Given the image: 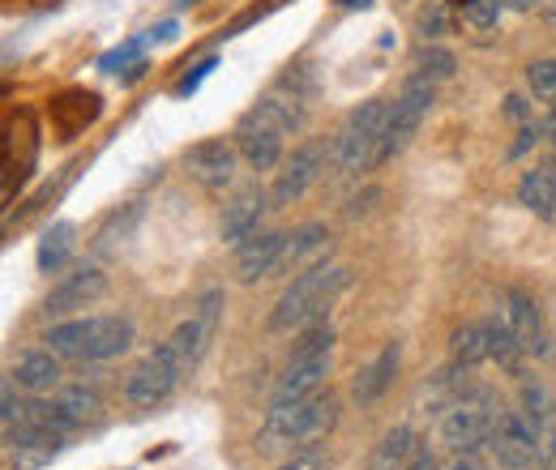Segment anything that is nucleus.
I'll return each instance as SVG.
<instances>
[{
    "label": "nucleus",
    "instance_id": "obj_1",
    "mask_svg": "<svg viewBox=\"0 0 556 470\" xmlns=\"http://www.w3.org/2000/svg\"><path fill=\"white\" fill-rule=\"evenodd\" d=\"M339 419V403L330 394L308 398H275L262 428H257V454H291L317 445Z\"/></svg>",
    "mask_w": 556,
    "mask_h": 470
},
{
    "label": "nucleus",
    "instance_id": "obj_2",
    "mask_svg": "<svg viewBox=\"0 0 556 470\" xmlns=\"http://www.w3.org/2000/svg\"><path fill=\"white\" fill-rule=\"evenodd\" d=\"M134 317L125 313H103V317H65L48 330V346L61 355V359H73V364H108L116 355H125L134 346Z\"/></svg>",
    "mask_w": 556,
    "mask_h": 470
},
{
    "label": "nucleus",
    "instance_id": "obj_3",
    "mask_svg": "<svg viewBox=\"0 0 556 470\" xmlns=\"http://www.w3.org/2000/svg\"><path fill=\"white\" fill-rule=\"evenodd\" d=\"M348 282H351V269L326 266V262L304 269V274H295L287 282V291L278 295L275 313H270V330L275 334H291V330H308V326L326 321L330 304L348 291Z\"/></svg>",
    "mask_w": 556,
    "mask_h": 470
},
{
    "label": "nucleus",
    "instance_id": "obj_4",
    "mask_svg": "<svg viewBox=\"0 0 556 470\" xmlns=\"http://www.w3.org/2000/svg\"><path fill=\"white\" fill-rule=\"evenodd\" d=\"M496 419H501V410H496L492 390L480 385V381H471L467 398H463V403H454L441 419H437V441H441L454 458L476 454V449H484L488 441H492Z\"/></svg>",
    "mask_w": 556,
    "mask_h": 470
},
{
    "label": "nucleus",
    "instance_id": "obj_5",
    "mask_svg": "<svg viewBox=\"0 0 556 470\" xmlns=\"http://www.w3.org/2000/svg\"><path fill=\"white\" fill-rule=\"evenodd\" d=\"M386 120H390V103L386 99H368L348 116V125L334 137V167L343 176L355 172H372L377 167V145L386 137Z\"/></svg>",
    "mask_w": 556,
    "mask_h": 470
},
{
    "label": "nucleus",
    "instance_id": "obj_6",
    "mask_svg": "<svg viewBox=\"0 0 556 470\" xmlns=\"http://www.w3.org/2000/svg\"><path fill=\"white\" fill-rule=\"evenodd\" d=\"M180 377H189V372H185V359H180L176 342L167 338V342H159L154 351H146L138 359V368L129 372V381H125V403L134 406V410H154L159 403L172 398V390L180 385Z\"/></svg>",
    "mask_w": 556,
    "mask_h": 470
},
{
    "label": "nucleus",
    "instance_id": "obj_7",
    "mask_svg": "<svg viewBox=\"0 0 556 470\" xmlns=\"http://www.w3.org/2000/svg\"><path fill=\"white\" fill-rule=\"evenodd\" d=\"M432 103H437V90H432V81L428 77H412L407 86H403V94L390 103V120H386V137H381V145H377V167L381 163H390L412 137L419 134V125L428 120V112H432Z\"/></svg>",
    "mask_w": 556,
    "mask_h": 470
},
{
    "label": "nucleus",
    "instance_id": "obj_8",
    "mask_svg": "<svg viewBox=\"0 0 556 470\" xmlns=\"http://www.w3.org/2000/svg\"><path fill=\"white\" fill-rule=\"evenodd\" d=\"M223 308H227V295L218 287H210V291H202L198 308L172 330V342H176V351L185 359V372H193L206 359V351L214 346L218 330H223Z\"/></svg>",
    "mask_w": 556,
    "mask_h": 470
},
{
    "label": "nucleus",
    "instance_id": "obj_9",
    "mask_svg": "<svg viewBox=\"0 0 556 470\" xmlns=\"http://www.w3.org/2000/svg\"><path fill=\"white\" fill-rule=\"evenodd\" d=\"M326 158H334V141H330V145H326V141H304L300 150H291V158L282 163L275 189H270V202H275V205L300 202V198H304V193H308V189L321 180Z\"/></svg>",
    "mask_w": 556,
    "mask_h": 470
},
{
    "label": "nucleus",
    "instance_id": "obj_10",
    "mask_svg": "<svg viewBox=\"0 0 556 470\" xmlns=\"http://www.w3.org/2000/svg\"><path fill=\"white\" fill-rule=\"evenodd\" d=\"M65 432H52V428H30V423H13L4 428V454H9V467L17 470H43L52 467L65 449Z\"/></svg>",
    "mask_w": 556,
    "mask_h": 470
},
{
    "label": "nucleus",
    "instance_id": "obj_11",
    "mask_svg": "<svg viewBox=\"0 0 556 470\" xmlns=\"http://www.w3.org/2000/svg\"><path fill=\"white\" fill-rule=\"evenodd\" d=\"M236 163H240V150H236V141H223V137L198 141V145L185 154L189 176H193L206 193H223V189H231V180H236Z\"/></svg>",
    "mask_w": 556,
    "mask_h": 470
},
{
    "label": "nucleus",
    "instance_id": "obj_12",
    "mask_svg": "<svg viewBox=\"0 0 556 470\" xmlns=\"http://www.w3.org/2000/svg\"><path fill=\"white\" fill-rule=\"evenodd\" d=\"M501 313H505V321L514 326V334H518L522 351H527L531 359H548V355H553L548 330H544V321H540V304H535L531 291L509 287V291L501 295Z\"/></svg>",
    "mask_w": 556,
    "mask_h": 470
},
{
    "label": "nucleus",
    "instance_id": "obj_13",
    "mask_svg": "<svg viewBox=\"0 0 556 470\" xmlns=\"http://www.w3.org/2000/svg\"><path fill=\"white\" fill-rule=\"evenodd\" d=\"M103 295H108V274L99 266H77L61 287H52V295L43 300V313L48 317H73V313L99 304Z\"/></svg>",
    "mask_w": 556,
    "mask_h": 470
},
{
    "label": "nucleus",
    "instance_id": "obj_14",
    "mask_svg": "<svg viewBox=\"0 0 556 470\" xmlns=\"http://www.w3.org/2000/svg\"><path fill=\"white\" fill-rule=\"evenodd\" d=\"M270 205H275V202L266 198V189H262V185H249V189H240V193L231 198V205H223V223H218V236H223V244L240 249L244 240H253Z\"/></svg>",
    "mask_w": 556,
    "mask_h": 470
},
{
    "label": "nucleus",
    "instance_id": "obj_15",
    "mask_svg": "<svg viewBox=\"0 0 556 470\" xmlns=\"http://www.w3.org/2000/svg\"><path fill=\"white\" fill-rule=\"evenodd\" d=\"M399 368H403V342H386V346L372 355V364L359 368V377L351 381V403L377 406L381 398H386V390L394 385Z\"/></svg>",
    "mask_w": 556,
    "mask_h": 470
},
{
    "label": "nucleus",
    "instance_id": "obj_16",
    "mask_svg": "<svg viewBox=\"0 0 556 470\" xmlns=\"http://www.w3.org/2000/svg\"><path fill=\"white\" fill-rule=\"evenodd\" d=\"M326 253H330V227L326 223H300L282 244L275 274H304V269L321 266Z\"/></svg>",
    "mask_w": 556,
    "mask_h": 470
},
{
    "label": "nucleus",
    "instance_id": "obj_17",
    "mask_svg": "<svg viewBox=\"0 0 556 470\" xmlns=\"http://www.w3.org/2000/svg\"><path fill=\"white\" fill-rule=\"evenodd\" d=\"M236 150L253 172H275L282 163V134L270 129L266 120H257V116H244L240 129H236Z\"/></svg>",
    "mask_w": 556,
    "mask_h": 470
},
{
    "label": "nucleus",
    "instance_id": "obj_18",
    "mask_svg": "<svg viewBox=\"0 0 556 470\" xmlns=\"http://www.w3.org/2000/svg\"><path fill=\"white\" fill-rule=\"evenodd\" d=\"M282 244H287V231H257L253 240H244L236 249V274L244 287L270 278L278 269V257H282Z\"/></svg>",
    "mask_w": 556,
    "mask_h": 470
},
{
    "label": "nucleus",
    "instance_id": "obj_19",
    "mask_svg": "<svg viewBox=\"0 0 556 470\" xmlns=\"http://www.w3.org/2000/svg\"><path fill=\"white\" fill-rule=\"evenodd\" d=\"M330 359L334 355H291L282 377L275 385V398H308V394H321L326 377H330Z\"/></svg>",
    "mask_w": 556,
    "mask_h": 470
},
{
    "label": "nucleus",
    "instance_id": "obj_20",
    "mask_svg": "<svg viewBox=\"0 0 556 470\" xmlns=\"http://www.w3.org/2000/svg\"><path fill=\"white\" fill-rule=\"evenodd\" d=\"M484 338H488V359H492L505 377H522V368H527V351H522V342H518L514 326L505 321L501 308L484 317Z\"/></svg>",
    "mask_w": 556,
    "mask_h": 470
},
{
    "label": "nucleus",
    "instance_id": "obj_21",
    "mask_svg": "<svg viewBox=\"0 0 556 470\" xmlns=\"http://www.w3.org/2000/svg\"><path fill=\"white\" fill-rule=\"evenodd\" d=\"M9 377H13L17 390L43 398V394H52V390L61 385V355H56V351H26V355L13 364Z\"/></svg>",
    "mask_w": 556,
    "mask_h": 470
},
{
    "label": "nucleus",
    "instance_id": "obj_22",
    "mask_svg": "<svg viewBox=\"0 0 556 470\" xmlns=\"http://www.w3.org/2000/svg\"><path fill=\"white\" fill-rule=\"evenodd\" d=\"M518 202L527 205L535 218L553 223L556 218V167L553 163H540V167H527L522 180H518Z\"/></svg>",
    "mask_w": 556,
    "mask_h": 470
},
{
    "label": "nucleus",
    "instance_id": "obj_23",
    "mask_svg": "<svg viewBox=\"0 0 556 470\" xmlns=\"http://www.w3.org/2000/svg\"><path fill=\"white\" fill-rule=\"evenodd\" d=\"M249 116H257V120H266L270 129H278L282 137L300 134L304 125H308V107H304V99L300 94H266V99H257V107L249 112Z\"/></svg>",
    "mask_w": 556,
    "mask_h": 470
},
{
    "label": "nucleus",
    "instance_id": "obj_24",
    "mask_svg": "<svg viewBox=\"0 0 556 470\" xmlns=\"http://www.w3.org/2000/svg\"><path fill=\"white\" fill-rule=\"evenodd\" d=\"M416 454V432L407 423H394L368 454V467L364 470H403Z\"/></svg>",
    "mask_w": 556,
    "mask_h": 470
},
{
    "label": "nucleus",
    "instance_id": "obj_25",
    "mask_svg": "<svg viewBox=\"0 0 556 470\" xmlns=\"http://www.w3.org/2000/svg\"><path fill=\"white\" fill-rule=\"evenodd\" d=\"M518 410L535 423L540 436L556 432V390L553 385H544V381H522V390H518Z\"/></svg>",
    "mask_w": 556,
    "mask_h": 470
},
{
    "label": "nucleus",
    "instance_id": "obj_26",
    "mask_svg": "<svg viewBox=\"0 0 556 470\" xmlns=\"http://www.w3.org/2000/svg\"><path fill=\"white\" fill-rule=\"evenodd\" d=\"M73 249H77V227L73 223H52L48 231H43V240H39V269L43 274H61V269L70 266Z\"/></svg>",
    "mask_w": 556,
    "mask_h": 470
},
{
    "label": "nucleus",
    "instance_id": "obj_27",
    "mask_svg": "<svg viewBox=\"0 0 556 470\" xmlns=\"http://www.w3.org/2000/svg\"><path fill=\"white\" fill-rule=\"evenodd\" d=\"M484 359H488L484 321H467L463 330H454V338H450V364L458 372H476Z\"/></svg>",
    "mask_w": 556,
    "mask_h": 470
},
{
    "label": "nucleus",
    "instance_id": "obj_28",
    "mask_svg": "<svg viewBox=\"0 0 556 470\" xmlns=\"http://www.w3.org/2000/svg\"><path fill=\"white\" fill-rule=\"evenodd\" d=\"M138 218H141V202H129L125 209H116V214H112V218L103 223V231L94 236V249H99V253H112V249H116V240L125 244V240L134 236Z\"/></svg>",
    "mask_w": 556,
    "mask_h": 470
},
{
    "label": "nucleus",
    "instance_id": "obj_29",
    "mask_svg": "<svg viewBox=\"0 0 556 470\" xmlns=\"http://www.w3.org/2000/svg\"><path fill=\"white\" fill-rule=\"evenodd\" d=\"M61 406L70 410V419L81 428V423H90V419H99V410H103V398H99V390H90V385H70L65 394H61Z\"/></svg>",
    "mask_w": 556,
    "mask_h": 470
},
{
    "label": "nucleus",
    "instance_id": "obj_30",
    "mask_svg": "<svg viewBox=\"0 0 556 470\" xmlns=\"http://www.w3.org/2000/svg\"><path fill=\"white\" fill-rule=\"evenodd\" d=\"M501 9H505L501 0H463V4H458V17H463V26H467V30L484 35V30H496Z\"/></svg>",
    "mask_w": 556,
    "mask_h": 470
},
{
    "label": "nucleus",
    "instance_id": "obj_31",
    "mask_svg": "<svg viewBox=\"0 0 556 470\" xmlns=\"http://www.w3.org/2000/svg\"><path fill=\"white\" fill-rule=\"evenodd\" d=\"M419 65V77H428V81H445V77H454V68H458V61H454V52L450 48H437V43H424L416 56Z\"/></svg>",
    "mask_w": 556,
    "mask_h": 470
},
{
    "label": "nucleus",
    "instance_id": "obj_32",
    "mask_svg": "<svg viewBox=\"0 0 556 470\" xmlns=\"http://www.w3.org/2000/svg\"><path fill=\"white\" fill-rule=\"evenodd\" d=\"M416 30L424 35V43H437L450 30V0H432L428 9H419Z\"/></svg>",
    "mask_w": 556,
    "mask_h": 470
},
{
    "label": "nucleus",
    "instance_id": "obj_33",
    "mask_svg": "<svg viewBox=\"0 0 556 470\" xmlns=\"http://www.w3.org/2000/svg\"><path fill=\"white\" fill-rule=\"evenodd\" d=\"M527 86L535 99H556V61H531L527 65Z\"/></svg>",
    "mask_w": 556,
    "mask_h": 470
},
{
    "label": "nucleus",
    "instance_id": "obj_34",
    "mask_svg": "<svg viewBox=\"0 0 556 470\" xmlns=\"http://www.w3.org/2000/svg\"><path fill=\"white\" fill-rule=\"evenodd\" d=\"M278 470H330V458L321 445H308V449H295Z\"/></svg>",
    "mask_w": 556,
    "mask_h": 470
},
{
    "label": "nucleus",
    "instance_id": "obj_35",
    "mask_svg": "<svg viewBox=\"0 0 556 470\" xmlns=\"http://www.w3.org/2000/svg\"><path fill=\"white\" fill-rule=\"evenodd\" d=\"M146 39H150V35H146ZM146 39H134V43H125V48H116V52H108V56H103V68H108V73H121V65H129V61L138 56V52H141V43H146Z\"/></svg>",
    "mask_w": 556,
    "mask_h": 470
},
{
    "label": "nucleus",
    "instance_id": "obj_36",
    "mask_svg": "<svg viewBox=\"0 0 556 470\" xmlns=\"http://www.w3.org/2000/svg\"><path fill=\"white\" fill-rule=\"evenodd\" d=\"M214 68H218V61H214V56H206L202 65H193V73H189V77H185V81L176 86V94H193V90H198V86L206 81V77L214 73Z\"/></svg>",
    "mask_w": 556,
    "mask_h": 470
},
{
    "label": "nucleus",
    "instance_id": "obj_37",
    "mask_svg": "<svg viewBox=\"0 0 556 470\" xmlns=\"http://www.w3.org/2000/svg\"><path fill=\"white\" fill-rule=\"evenodd\" d=\"M17 385H13V377L4 381V394H0V419H4V428H13L17 423V415H22V406H17V394H13Z\"/></svg>",
    "mask_w": 556,
    "mask_h": 470
},
{
    "label": "nucleus",
    "instance_id": "obj_38",
    "mask_svg": "<svg viewBox=\"0 0 556 470\" xmlns=\"http://www.w3.org/2000/svg\"><path fill=\"white\" fill-rule=\"evenodd\" d=\"M544 137V125H535V120H527L522 129H518V141H514V150H509V158H518V154H527L535 141Z\"/></svg>",
    "mask_w": 556,
    "mask_h": 470
},
{
    "label": "nucleus",
    "instance_id": "obj_39",
    "mask_svg": "<svg viewBox=\"0 0 556 470\" xmlns=\"http://www.w3.org/2000/svg\"><path fill=\"white\" fill-rule=\"evenodd\" d=\"M403 470H441V467H437V454H432L428 445H416V454H412V462H407V467H403Z\"/></svg>",
    "mask_w": 556,
    "mask_h": 470
},
{
    "label": "nucleus",
    "instance_id": "obj_40",
    "mask_svg": "<svg viewBox=\"0 0 556 470\" xmlns=\"http://www.w3.org/2000/svg\"><path fill=\"white\" fill-rule=\"evenodd\" d=\"M505 112H509L514 120H522V125L531 120V107H527V99H518V94H509V99H505Z\"/></svg>",
    "mask_w": 556,
    "mask_h": 470
},
{
    "label": "nucleus",
    "instance_id": "obj_41",
    "mask_svg": "<svg viewBox=\"0 0 556 470\" xmlns=\"http://www.w3.org/2000/svg\"><path fill=\"white\" fill-rule=\"evenodd\" d=\"M450 470H488L484 462H476V454H463V458H454V467Z\"/></svg>",
    "mask_w": 556,
    "mask_h": 470
},
{
    "label": "nucleus",
    "instance_id": "obj_42",
    "mask_svg": "<svg viewBox=\"0 0 556 470\" xmlns=\"http://www.w3.org/2000/svg\"><path fill=\"white\" fill-rule=\"evenodd\" d=\"M505 9H518V13H527V9H535V4H544V0H501Z\"/></svg>",
    "mask_w": 556,
    "mask_h": 470
},
{
    "label": "nucleus",
    "instance_id": "obj_43",
    "mask_svg": "<svg viewBox=\"0 0 556 470\" xmlns=\"http://www.w3.org/2000/svg\"><path fill=\"white\" fill-rule=\"evenodd\" d=\"M544 137L556 145V107H553V116H548V125H544Z\"/></svg>",
    "mask_w": 556,
    "mask_h": 470
},
{
    "label": "nucleus",
    "instance_id": "obj_44",
    "mask_svg": "<svg viewBox=\"0 0 556 470\" xmlns=\"http://www.w3.org/2000/svg\"><path fill=\"white\" fill-rule=\"evenodd\" d=\"M372 0H339V9H368Z\"/></svg>",
    "mask_w": 556,
    "mask_h": 470
},
{
    "label": "nucleus",
    "instance_id": "obj_45",
    "mask_svg": "<svg viewBox=\"0 0 556 470\" xmlns=\"http://www.w3.org/2000/svg\"><path fill=\"white\" fill-rule=\"evenodd\" d=\"M544 17H548V26H556V0H548V9H544Z\"/></svg>",
    "mask_w": 556,
    "mask_h": 470
},
{
    "label": "nucleus",
    "instance_id": "obj_46",
    "mask_svg": "<svg viewBox=\"0 0 556 470\" xmlns=\"http://www.w3.org/2000/svg\"><path fill=\"white\" fill-rule=\"evenodd\" d=\"M180 4H198V0H180Z\"/></svg>",
    "mask_w": 556,
    "mask_h": 470
}]
</instances>
